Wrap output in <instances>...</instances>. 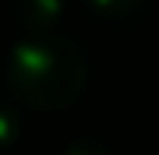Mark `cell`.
Returning a JSON list of instances; mask_svg holds the SVG:
<instances>
[{
    "instance_id": "1",
    "label": "cell",
    "mask_w": 159,
    "mask_h": 155,
    "mask_svg": "<svg viewBox=\"0 0 159 155\" xmlns=\"http://www.w3.org/2000/svg\"><path fill=\"white\" fill-rule=\"evenodd\" d=\"M10 84L37 108H58L81 88V58L61 41H24L10 58Z\"/></svg>"
},
{
    "instance_id": "2",
    "label": "cell",
    "mask_w": 159,
    "mask_h": 155,
    "mask_svg": "<svg viewBox=\"0 0 159 155\" xmlns=\"http://www.w3.org/2000/svg\"><path fill=\"white\" fill-rule=\"evenodd\" d=\"M14 128H17V125H14V115H7V111H0V149L14 142Z\"/></svg>"
},
{
    "instance_id": "3",
    "label": "cell",
    "mask_w": 159,
    "mask_h": 155,
    "mask_svg": "<svg viewBox=\"0 0 159 155\" xmlns=\"http://www.w3.org/2000/svg\"><path fill=\"white\" fill-rule=\"evenodd\" d=\"M71 155H105V152H102V149L88 152V142H81V145H75V149H71Z\"/></svg>"
}]
</instances>
